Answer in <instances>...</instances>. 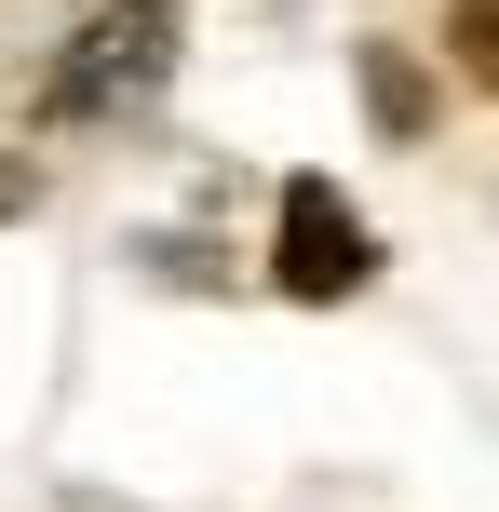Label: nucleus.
I'll list each match as a JSON object with an SVG mask.
<instances>
[{"instance_id": "obj_1", "label": "nucleus", "mask_w": 499, "mask_h": 512, "mask_svg": "<svg viewBox=\"0 0 499 512\" xmlns=\"http://www.w3.org/2000/svg\"><path fill=\"white\" fill-rule=\"evenodd\" d=\"M162 54H176V27H162V0H108V14L81 27L68 54H54L41 108H54V122H108L122 95H149V81H162Z\"/></svg>"}, {"instance_id": "obj_2", "label": "nucleus", "mask_w": 499, "mask_h": 512, "mask_svg": "<svg viewBox=\"0 0 499 512\" xmlns=\"http://www.w3.org/2000/svg\"><path fill=\"white\" fill-rule=\"evenodd\" d=\"M378 270V243H365V216H351L338 203V189H324V176H297L284 189V230H270V283H284V297H351V283H365Z\"/></svg>"}, {"instance_id": "obj_3", "label": "nucleus", "mask_w": 499, "mask_h": 512, "mask_svg": "<svg viewBox=\"0 0 499 512\" xmlns=\"http://www.w3.org/2000/svg\"><path fill=\"white\" fill-rule=\"evenodd\" d=\"M365 95H378V122H392V135L432 122V95H419V68H405V54H365Z\"/></svg>"}, {"instance_id": "obj_4", "label": "nucleus", "mask_w": 499, "mask_h": 512, "mask_svg": "<svg viewBox=\"0 0 499 512\" xmlns=\"http://www.w3.org/2000/svg\"><path fill=\"white\" fill-rule=\"evenodd\" d=\"M446 54H459V68H473V81H499V0H459Z\"/></svg>"}]
</instances>
